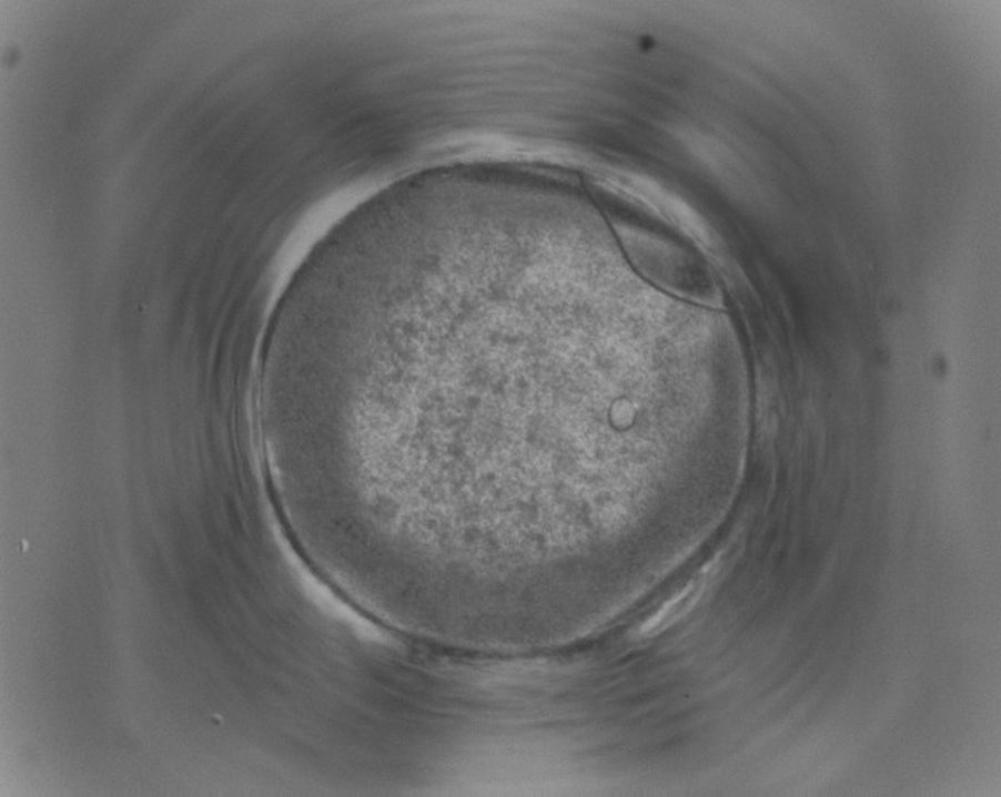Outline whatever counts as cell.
<instances>
[{
    "instance_id": "obj_1",
    "label": "cell",
    "mask_w": 1001,
    "mask_h": 797,
    "mask_svg": "<svg viewBox=\"0 0 1001 797\" xmlns=\"http://www.w3.org/2000/svg\"><path fill=\"white\" fill-rule=\"evenodd\" d=\"M704 580H706V578H704ZM704 580L692 581L691 584L686 585L684 591L677 593L669 602L663 604V606L656 611L655 615H651L648 621H645L644 624L639 626L637 635L645 637L659 635V633L670 629L675 622L684 619L685 615L696 606L700 596H702L704 591H706V581Z\"/></svg>"
}]
</instances>
